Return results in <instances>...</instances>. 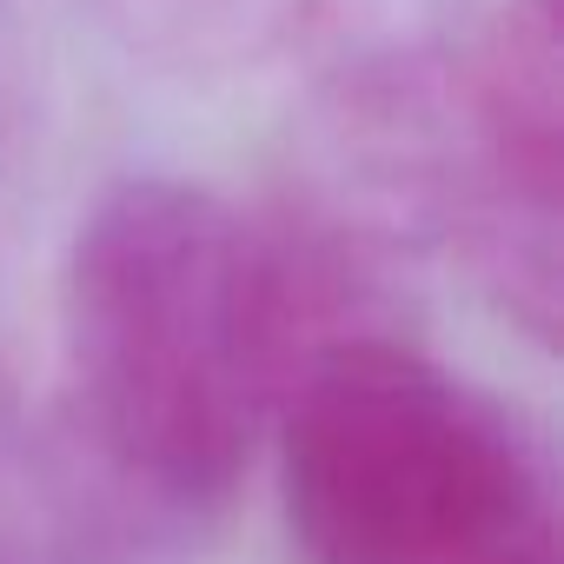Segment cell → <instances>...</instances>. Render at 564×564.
<instances>
[{
    "mask_svg": "<svg viewBox=\"0 0 564 564\" xmlns=\"http://www.w3.org/2000/svg\"><path fill=\"white\" fill-rule=\"evenodd\" d=\"M279 478L306 564H557L518 419L392 339H333L293 372Z\"/></svg>",
    "mask_w": 564,
    "mask_h": 564,
    "instance_id": "obj_2",
    "label": "cell"
},
{
    "mask_svg": "<svg viewBox=\"0 0 564 564\" xmlns=\"http://www.w3.org/2000/svg\"><path fill=\"white\" fill-rule=\"evenodd\" d=\"M319 272L193 180H120L67 252V379L94 452L160 505H219L286 399Z\"/></svg>",
    "mask_w": 564,
    "mask_h": 564,
    "instance_id": "obj_1",
    "label": "cell"
}]
</instances>
